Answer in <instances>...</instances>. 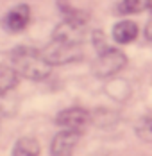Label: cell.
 <instances>
[{
  "label": "cell",
  "mask_w": 152,
  "mask_h": 156,
  "mask_svg": "<svg viewBox=\"0 0 152 156\" xmlns=\"http://www.w3.org/2000/svg\"><path fill=\"white\" fill-rule=\"evenodd\" d=\"M9 59L16 72L29 81H43L52 72V65L47 61L43 50H38L34 47L18 45L13 48Z\"/></svg>",
  "instance_id": "6da1fadb"
},
{
  "label": "cell",
  "mask_w": 152,
  "mask_h": 156,
  "mask_svg": "<svg viewBox=\"0 0 152 156\" xmlns=\"http://www.w3.org/2000/svg\"><path fill=\"white\" fill-rule=\"evenodd\" d=\"M84 38H86V16H82V13L77 11H70L52 32V40L66 45H82Z\"/></svg>",
  "instance_id": "7a4b0ae2"
},
{
  "label": "cell",
  "mask_w": 152,
  "mask_h": 156,
  "mask_svg": "<svg viewBox=\"0 0 152 156\" xmlns=\"http://www.w3.org/2000/svg\"><path fill=\"white\" fill-rule=\"evenodd\" d=\"M127 65V56L120 48L109 47L102 52H98L97 59L91 65V72L97 79H109L122 72Z\"/></svg>",
  "instance_id": "3957f363"
},
{
  "label": "cell",
  "mask_w": 152,
  "mask_h": 156,
  "mask_svg": "<svg viewBox=\"0 0 152 156\" xmlns=\"http://www.w3.org/2000/svg\"><path fill=\"white\" fill-rule=\"evenodd\" d=\"M43 56L52 66L54 65H66V63H75L79 59H82V48H81V45H66V43L52 40L43 48Z\"/></svg>",
  "instance_id": "277c9868"
},
{
  "label": "cell",
  "mask_w": 152,
  "mask_h": 156,
  "mask_svg": "<svg viewBox=\"0 0 152 156\" xmlns=\"http://www.w3.org/2000/svg\"><path fill=\"white\" fill-rule=\"evenodd\" d=\"M91 115L81 106H72V108H66L57 113L56 117V124L59 127H64V129H79L82 131L86 126L90 124Z\"/></svg>",
  "instance_id": "5b68a950"
},
{
  "label": "cell",
  "mask_w": 152,
  "mask_h": 156,
  "mask_svg": "<svg viewBox=\"0 0 152 156\" xmlns=\"http://www.w3.org/2000/svg\"><path fill=\"white\" fill-rule=\"evenodd\" d=\"M30 22V7L27 4H18L9 9L2 18V25L7 32H22Z\"/></svg>",
  "instance_id": "8992f818"
},
{
  "label": "cell",
  "mask_w": 152,
  "mask_h": 156,
  "mask_svg": "<svg viewBox=\"0 0 152 156\" xmlns=\"http://www.w3.org/2000/svg\"><path fill=\"white\" fill-rule=\"evenodd\" d=\"M81 136H82V131H79V129L61 127V131L50 142V154H72V151L77 145V142L81 140Z\"/></svg>",
  "instance_id": "52a82bcc"
},
{
  "label": "cell",
  "mask_w": 152,
  "mask_h": 156,
  "mask_svg": "<svg viewBox=\"0 0 152 156\" xmlns=\"http://www.w3.org/2000/svg\"><path fill=\"white\" fill-rule=\"evenodd\" d=\"M138 36V25L133 20H122L118 23H115L113 27V40L120 45H127L131 41H134Z\"/></svg>",
  "instance_id": "ba28073f"
},
{
  "label": "cell",
  "mask_w": 152,
  "mask_h": 156,
  "mask_svg": "<svg viewBox=\"0 0 152 156\" xmlns=\"http://www.w3.org/2000/svg\"><path fill=\"white\" fill-rule=\"evenodd\" d=\"M20 74L13 65H0V97L15 90L20 83Z\"/></svg>",
  "instance_id": "9c48e42d"
},
{
  "label": "cell",
  "mask_w": 152,
  "mask_h": 156,
  "mask_svg": "<svg viewBox=\"0 0 152 156\" xmlns=\"http://www.w3.org/2000/svg\"><path fill=\"white\" fill-rule=\"evenodd\" d=\"M13 156H40V142L32 136H22L13 145Z\"/></svg>",
  "instance_id": "30bf717a"
},
{
  "label": "cell",
  "mask_w": 152,
  "mask_h": 156,
  "mask_svg": "<svg viewBox=\"0 0 152 156\" xmlns=\"http://www.w3.org/2000/svg\"><path fill=\"white\" fill-rule=\"evenodd\" d=\"M134 131H136L138 138H141L145 142H152V113L141 115L138 119L136 126H134Z\"/></svg>",
  "instance_id": "8fae6325"
},
{
  "label": "cell",
  "mask_w": 152,
  "mask_h": 156,
  "mask_svg": "<svg viewBox=\"0 0 152 156\" xmlns=\"http://www.w3.org/2000/svg\"><path fill=\"white\" fill-rule=\"evenodd\" d=\"M149 7V0H122L116 7L120 15H136Z\"/></svg>",
  "instance_id": "7c38bea8"
},
{
  "label": "cell",
  "mask_w": 152,
  "mask_h": 156,
  "mask_svg": "<svg viewBox=\"0 0 152 156\" xmlns=\"http://www.w3.org/2000/svg\"><path fill=\"white\" fill-rule=\"evenodd\" d=\"M93 45L97 48V52H102V50L109 48V45L106 43V38H104V32H100V31L93 32Z\"/></svg>",
  "instance_id": "4fadbf2b"
},
{
  "label": "cell",
  "mask_w": 152,
  "mask_h": 156,
  "mask_svg": "<svg viewBox=\"0 0 152 156\" xmlns=\"http://www.w3.org/2000/svg\"><path fill=\"white\" fill-rule=\"evenodd\" d=\"M93 156H107V153H97V154H93Z\"/></svg>",
  "instance_id": "5bb4252c"
},
{
  "label": "cell",
  "mask_w": 152,
  "mask_h": 156,
  "mask_svg": "<svg viewBox=\"0 0 152 156\" xmlns=\"http://www.w3.org/2000/svg\"><path fill=\"white\" fill-rule=\"evenodd\" d=\"M50 156H72V154H50Z\"/></svg>",
  "instance_id": "9a60e30c"
}]
</instances>
